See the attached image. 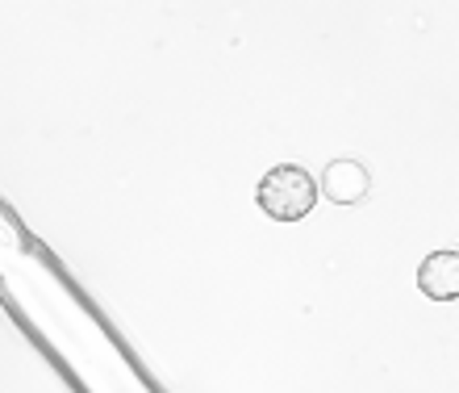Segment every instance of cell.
<instances>
[{"label": "cell", "instance_id": "1", "mask_svg": "<svg viewBox=\"0 0 459 393\" xmlns=\"http://www.w3.org/2000/svg\"><path fill=\"white\" fill-rule=\"evenodd\" d=\"M255 201L267 218L276 222H301L309 218V209L317 205V180L297 163H280L259 180L255 188Z\"/></svg>", "mask_w": 459, "mask_h": 393}, {"label": "cell", "instance_id": "2", "mask_svg": "<svg viewBox=\"0 0 459 393\" xmlns=\"http://www.w3.org/2000/svg\"><path fill=\"white\" fill-rule=\"evenodd\" d=\"M368 185H372V176H368V168H363L359 160H330L317 188H322L330 201H339V205H355V201L368 196Z\"/></svg>", "mask_w": 459, "mask_h": 393}, {"label": "cell", "instance_id": "3", "mask_svg": "<svg viewBox=\"0 0 459 393\" xmlns=\"http://www.w3.org/2000/svg\"><path fill=\"white\" fill-rule=\"evenodd\" d=\"M418 289L430 301H455L459 297V256L455 251H435L418 264Z\"/></svg>", "mask_w": 459, "mask_h": 393}]
</instances>
